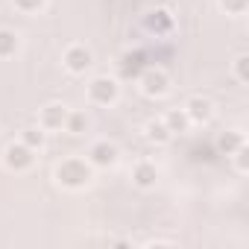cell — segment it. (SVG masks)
I'll return each instance as SVG.
<instances>
[{
    "instance_id": "cell-1",
    "label": "cell",
    "mask_w": 249,
    "mask_h": 249,
    "mask_svg": "<svg viewBox=\"0 0 249 249\" xmlns=\"http://www.w3.org/2000/svg\"><path fill=\"white\" fill-rule=\"evenodd\" d=\"M56 179H59V185H65V188H85L88 182H91V161H85V159H65L59 167H56Z\"/></svg>"
},
{
    "instance_id": "cell-2",
    "label": "cell",
    "mask_w": 249,
    "mask_h": 249,
    "mask_svg": "<svg viewBox=\"0 0 249 249\" xmlns=\"http://www.w3.org/2000/svg\"><path fill=\"white\" fill-rule=\"evenodd\" d=\"M117 94H120V88H117V82L108 79V76H97V79L88 85V97H91L97 106H111V103L117 100Z\"/></svg>"
},
{
    "instance_id": "cell-3",
    "label": "cell",
    "mask_w": 249,
    "mask_h": 249,
    "mask_svg": "<svg viewBox=\"0 0 249 249\" xmlns=\"http://www.w3.org/2000/svg\"><path fill=\"white\" fill-rule=\"evenodd\" d=\"M138 79H141V88H144L147 97H161V94H167V88H170L167 73H164V71H156V68H144V73H141Z\"/></svg>"
},
{
    "instance_id": "cell-4",
    "label": "cell",
    "mask_w": 249,
    "mask_h": 249,
    "mask_svg": "<svg viewBox=\"0 0 249 249\" xmlns=\"http://www.w3.org/2000/svg\"><path fill=\"white\" fill-rule=\"evenodd\" d=\"M36 150H30L24 141H18V144H12L9 150H6V167L9 170H30L33 167V161H36V156H33Z\"/></svg>"
},
{
    "instance_id": "cell-5",
    "label": "cell",
    "mask_w": 249,
    "mask_h": 249,
    "mask_svg": "<svg viewBox=\"0 0 249 249\" xmlns=\"http://www.w3.org/2000/svg\"><path fill=\"white\" fill-rule=\"evenodd\" d=\"M65 68H68L71 73H85V71L91 68V50L82 47V44L68 47V50H65Z\"/></svg>"
},
{
    "instance_id": "cell-6",
    "label": "cell",
    "mask_w": 249,
    "mask_h": 249,
    "mask_svg": "<svg viewBox=\"0 0 249 249\" xmlns=\"http://www.w3.org/2000/svg\"><path fill=\"white\" fill-rule=\"evenodd\" d=\"M88 161H91V167H111V164L117 161V147L108 144V141H100V144L91 147Z\"/></svg>"
},
{
    "instance_id": "cell-7",
    "label": "cell",
    "mask_w": 249,
    "mask_h": 249,
    "mask_svg": "<svg viewBox=\"0 0 249 249\" xmlns=\"http://www.w3.org/2000/svg\"><path fill=\"white\" fill-rule=\"evenodd\" d=\"M68 120V108L62 103H50L41 108V129H65Z\"/></svg>"
},
{
    "instance_id": "cell-8",
    "label": "cell",
    "mask_w": 249,
    "mask_h": 249,
    "mask_svg": "<svg viewBox=\"0 0 249 249\" xmlns=\"http://www.w3.org/2000/svg\"><path fill=\"white\" fill-rule=\"evenodd\" d=\"M185 111H188L191 123H208L211 114H214V106H211V100H205V97H191L188 106H185Z\"/></svg>"
},
{
    "instance_id": "cell-9",
    "label": "cell",
    "mask_w": 249,
    "mask_h": 249,
    "mask_svg": "<svg viewBox=\"0 0 249 249\" xmlns=\"http://www.w3.org/2000/svg\"><path fill=\"white\" fill-rule=\"evenodd\" d=\"M132 182H135L138 188H144V191L156 188V182H159V170H156V164H150V161H138L135 170H132Z\"/></svg>"
},
{
    "instance_id": "cell-10",
    "label": "cell",
    "mask_w": 249,
    "mask_h": 249,
    "mask_svg": "<svg viewBox=\"0 0 249 249\" xmlns=\"http://www.w3.org/2000/svg\"><path fill=\"white\" fill-rule=\"evenodd\" d=\"M147 62H144V53H126L120 59V73L126 76V79H138L144 73Z\"/></svg>"
},
{
    "instance_id": "cell-11",
    "label": "cell",
    "mask_w": 249,
    "mask_h": 249,
    "mask_svg": "<svg viewBox=\"0 0 249 249\" xmlns=\"http://www.w3.org/2000/svg\"><path fill=\"white\" fill-rule=\"evenodd\" d=\"M164 126H167L173 135H176V132H185V129L191 126V117H188L185 108H170L167 117H164Z\"/></svg>"
},
{
    "instance_id": "cell-12",
    "label": "cell",
    "mask_w": 249,
    "mask_h": 249,
    "mask_svg": "<svg viewBox=\"0 0 249 249\" xmlns=\"http://www.w3.org/2000/svg\"><path fill=\"white\" fill-rule=\"evenodd\" d=\"M147 138L156 141V144H167V141L173 138V132L164 126V120H150V123H147Z\"/></svg>"
},
{
    "instance_id": "cell-13",
    "label": "cell",
    "mask_w": 249,
    "mask_h": 249,
    "mask_svg": "<svg viewBox=\"0 0 249 249\" xmlns=\"http://www.w3.org/2000/svg\"><path fill=\"white\" fill-rule=\"evenodd\" d=\"M88 129V117L82 111H68V120H65V132L71 135H82Z\"/></svg>"
},
{
    "instance_id": "cell-14",
    "label": "cell",
    "mask_w": 249,
    "mask_h": 249,
    "mask_svg": "<svg viewBox=\"0 0 249 249\" xmlns=\"http://www.w3.org/2000/svg\"><path fill=\"white\" fill-rule=\"evenodd\" d=\"M18 50V36L12 30H0V59H9Z\"/></svg>"
},
{
    "instance_id": "cell-15",
    "label": "cell",
    "mask_w": 249,
    "mask_h": 249,
    "mask_svg": "<svg viewBox=\"0 0 249 249\" xmlns=\"http://www.w3.org/2000/svg\"><path fill=\"white\" fill-rule=\"evenodd\" d=\"M240 144H243V135H240V132H226V135H220V138H217V150H220V153H226V156H231Z\"/></svg>"
},
{
    "instance_id": "cell-16",
    "label": "cell",
    "mask_w": 249,
    "mask_h": 249,
    "mask_svg": "<svg viewBox=\"0 0 249 249\" xmlns=\"http://www.w3.org/2000/svg\"><path fill=\"white\" fill-rule=\"evenodd\" d=\"M21 141H24L30 150H41V147H44V129H41V126H30V129H24Z\"/></svg>"
},
{
    "instance_id": "cell-17",
    "label": "cell",
    "mask_w": 249,
    "mask_h": 249,
    "mask_svg": "<svg viewBox=\"0 0 249 249\" xmlns=\"http://www.w3.org/2000/svg\"><path fill=\"white\" fill-rule=\"evenodd\" d=\"M234 73H237V82H249V56L246 53H240L237 59H234Z\"/></svg>"
},
{
    "instance_id": "cell-18",
    "label": "cell",
    "mask_w": 249,
    "mask_h": 249,
    "mask_svg": "<svg viewBox=\"0 0 249 249\" xmlns=\"http://www.w3.org/2000/svg\"><path fill=\"white\" fill-rule=\"evenodd\" d=\"M147 27H150V30H170V18H167V12H164V9L153 12V18L147 21Z\"/></svg>"
},
{
    "instance_id": "cell-19",
    "label": "cell",
    "mask_w": 249,
    "mask_h": 249,
    "mask_svg": "<svg viewBox=\"0 0 249 249\" xmlns=\"http://www.w3.org/2000/svg\"><path fill=\"white\" fill-rule=\"evenodd\" d=\"M220 3H223V9L229 15H243L246 6H249V0H220Z\"/></svg>"
},
{
    "instance_id": "cell-20",
    "label": "cell",
    "mask_w": 249,
    "mask_h": 249,
    "mask_svg": "<svg viewBox=\"0 0 249 249\" xmlns=\"http://www.w3.org/2000/svg\"><path fill=\"white\" fill-rule=\"evenodd\" d=\"M41 3H44V0H15V6H18L21 12H38Z\"/></svg>"
},
{
    "instance_id": "cell-21",
    "label": "cell",
    "mask_w": 249,
    "mask_h": 249,
    "mask_svg": "<svg viewBox=\"0 0 249 249\" xmlns=\"http://www.w3.org/2000/svg\"><path fill=\"white\" fill-rule=\"evenodd\" d=\"M231 156H237V170H240V173H246V144H240Z\"/></svg>"
}]
</instances>
